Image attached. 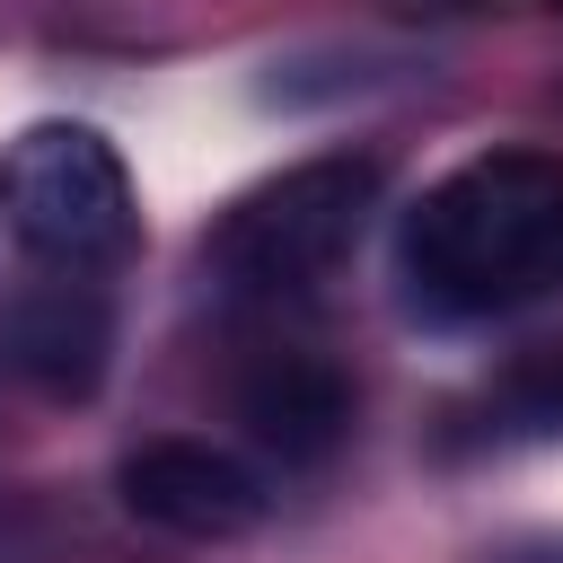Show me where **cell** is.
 I'll list each match as a JSON object with an SVG mask.
<instances>
[{
    "mask_svg": "<svg viewBox=\"0 0 563 563\" xmlns=\"http://www.w3.org/2000/svg\"><path fill=\"white\" fill-rule=\"evenodd\" d=\"M396 282L440 325L554 299L563 290V158L484 150L449 167L396 229Z\"/></svg>",
    "mask_w": 563,
    "mask_h": 563,
    "instance_id": "obj_1",
    "label": "cell"
},
{
    "mask_svg": "<svg viewBox=\"0 0 563 563\" xmlns=\"http://www.w3.org/2000/svg\"><path fill=\"white\" fill-rule=\"evenodd\" d=\"M378 211V167L334 150V158H299L282 176H264L255 194H238L211 238H202V282L220 299H246V308H282V299H308L343 273V255L361 246Z\"/></svg>",
    "mask_w": 563,
    "mask_h": 563,
    "instance_id": "obj_2",
    "label": "cell"
},
{
    "mask_svg": "<svg viewBox=\"0 0 563 563\" xmlns=\"http://www.w3.org/2000/svg\"><path fill=\"white\" fill-rule=\"evenodd\" d=\"M0 229L44 273L123 264L141 238V211H132V176H123L114 141L88 123H26L0 150Z\"/></svg>",
    "mask_w": 563,
    "mask_h": 563,
    "instance_id": "obj_3",
    "label": "cell"
},
{
    "mask_svg": "<svg viewBox=\"0 0 563 563\" xmlns=\"http://www.w3.org/2000/svg\"><path fill=\"white\" fill-rule=\"evenodd\" d=\"M114 493L141 528L158 537H194V545H220V537H246L264 519V475L211 440H141L123 466H114Z\"/></svg>",
    "mask_w": 563,
    "mask_h": 563,
    "instance_id": "obj_4",
    "label": "cell"
},
{
    "mask_svg": "<svg viewBox=\"0 0 563 563\" xmlns=\"http://www.w3.org/2000/svg\"><path fill=\"white\" fill-rule=\"evenodd\" d=\"M106 352H114V317H106V290L88 273H44V282L0 299V369L18 387L70 405L106 378Z\"/></svg>",
    "mask_w": 563,
    "mask_h": 563,
    "instance_id": "obj_5",
    "label": "cell"
},
{
    "mask_svg": "<svg viewBox=\"0 0 563 563\" xmlns=\"http://www.w3.org/2000/svg\"><path fill=\"white\" fill-rule=\"evenodd\" d=\"M238 422H246L255 449H273L282 466H317V457H334L343 431H352V387H343V369L317 361V352H273V361L246 369Z\"/></svg>",
    "mask_w": 563,
    "mask_h": 563,
    "instance_id": "obj_6",
    "label": "cell"
},
{
    "mask_svg": "<svg viewBox=\"0 0 563 563\" xmlns=\"http://www.w3.org/2000/svg\"><path fill=\"white\" fill-rule=\"evenodd\" d=\"M484 413H493L501 440H563V343L519 352V361L493 378Z\"/></svg>",
    "mask_w": 563,
    "mask_h": 563,
    "instance_id": "obj_7",
    "label": "cell"
},
{
    "mask_svg": "<svg viewBox=\"0 0 563 563\" xmlns=\"http://www.w3.org/2000/svg\"><path fill=\"white\" fill-rule=\"evenodd\" d=\"M501 563H563V537H537V545H510Z\"/></svg>",
    "mask_w": 563,
    "mask_h": 563,
    "instance_id": "obj_8",
    "label": "cell"
}]
</instances>
